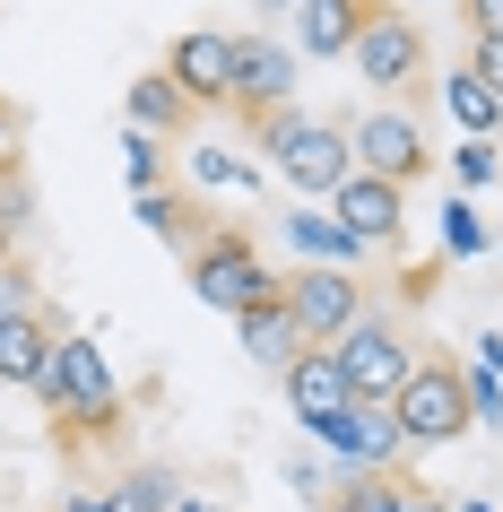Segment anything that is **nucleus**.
Instances as JSON below:
<instances>
[{
	"mask_svg": "<svg viewBox=\"0 0 503 512\" xmlns=\"http://www.w3.org/2000/svg\"><path fill=\"white\" fill-rule=\"evenodd\" d=\"M451 504H460V512H495V504H486V495H451Z\"/></svg>",
	"mask_w": 503,
	"mask_h": 512,
	"instance_id": "obj_40",
	"label": "nucleus"
},
{
	"mask_svg": "<svg viewBox=\"0 0 503 512\" xmlns=\"http://www.w3.org/2000/svg\"><path fill=\"white\" fill-rule=\"evenodd\" d=\"M287 9H295V0H269V18H287Z\"/></svg>",
	"mask_w": 503,
	"mask_h": 512,
	"instance_id": "obj_41",
	"label": "nucleus"
},
{
	"mask_svg": "<svg viewBox=\"0 0 503 512\" xmlns=\"http://www.w3.org/2000/svg\"><path fill=\"white\" fill-rule=\"evenodd\" d=\"M443 287V261H425V270H399V304H434Z\"/></svg>",
	"mask_w": 503,
	"mask_h": 512,
	"instance_id": "obj_32",
	"label": "nucleus"
},
{
	"mask_svg": "<svg viewBox=\"0 0 503 512\" xmlns=\"http://www.w3.org/2000/svg\"><path fill=\"white\" fill-rule=\"evenodd\" d=\"M356 79L373 87V96H391V105H408V96H425V27L399 9V0H373L365 9V27H356Z\"/></svg>",
	"mask_w": 503,
	"mask_h": 512,
	"instance_id": "obj_4",
	"label": "nucleus"
},
{
	"mask_svg": "<svg viewBox=\"0 0 503 512\" xmlns=\"http://www.w3.org/2000/svg\"><path fill=\"white\" fill-rule=\"evenodd\" d=\"M35 400L53 408L61 443H113L122 434V382H113L105 348L87 339V330H70V339H53V356H44V374H35Z\"/></svg>",
	"mask_w": 503,
	"mask_h": 512,
	"instance_id": "obj_1",
	"label": "nucleus"
},
{
	"mask_svg": "<svg viewBox=\"0 0 503 512\" xmlns=\"http://www.w3.org/2000/svg\"><path fill=\"white\" fill-rule=\"evenodd\" d=\"M399 512H460V504H451V495H434V486H408V495H399Z\"/></svg>",
	"mask_w": 503,
	"mask_h": 512,
	"instance_id": "obj_36",
	"label": "nucleus"
},
{
	"mask_svg": "<svg viewBox=\"0 0 503 512\" xmlns=\"http://www.w3.org/2000/svg\"><path fill=\"white\" fill-rule=\"evenodd\" d=\"M191 191H261V165H243V157H226V148H191Z\"/></svg>",
	"mask_w": 503,
	"mask_h": 512,
	"instance_id": "obj_24",
	"label": "nucleus"
},
{
	"mask_svg": "<svg viewBox=\"0 0 503 512\" xmlns=\"http://www.w3.org/2000/svg\"><path fill=\"white\" fill-rule=\"evenodd\" d=\"M469 70L503 96V35H469Z\"/></svg>",
	"mask_w": 503,
	"mask_h": 512,
	"instance_id": "obj_28",
	"label": "nucleus"
},
{
	"mask_svg": "<svg viewBox=\"0 0 503 512\" xmlns=\"http://www.w3.org/2000/svg\"><path fill=\"white\" fill-rule=\"evenodd\" d=\"M53 512H105V495H87V486H70V495H61Z\"/></svg>",
	"mask_w": 503,
	"mask_h": 512,
	"instance_id": "obj_37",
	"label": "nucleus"
},
{
	"mask_svg": "<svg viewBox=\"0 0 503 512\" xmlns=\"http://www.w3.org/2000/svg\"><path fill=\"white\" fill-rule=\"evenodd\" d=\"M183 278H191V296L209 304V313H226V322H235L243 304L278 296V270L261 261V243L243 235V226H209V243L183 252Z\"/></svg>",
	"mask_w": 503,
	"mask_h": 512,
	"instance_id": "obj_5",
	"label": "nucleus"
},
{
	"mask_svg": "<svg viewBox=\"0 0 503 512\" xmlns=\"http://www.w3.org/2000/svg\"><path fill=\"white\" fill-rule=\"evenodd\" d=\"M53 339L61 330L44 322V313H0V382H9V391H35V374H44V356H53Z\"/></svg>",
	"mask_w": 503,
	"mask_h": 512,
	"instance_id": "obj_19",
	"label": "nucleus"
},
{
	"mask_svg": "<svg viewBox=\"0 0 503 512\" xmlns=\"http://www.w3.org/2000/svg\"><path fill=\"white\" fill-rule=\"evenodd\" d=\"M434 96H443V113H451L469 139H495V131H503V96L477 79V70H451V79H434Z\"/></svg>",
	"mask_w": 503,
	"mask_h": 512,
	"instance_id": "obj_20",
	"label": "nucleus"
},
{
	"mask_svg": "<svg viewBox=\"0 0 503 512\" xmlns=\"http://www.w3.org/2000/svg\"><path fill=\"white\" fill-rule=\"evenodd\" d=\"M460 382H469V417H486V426H495V417H503V374H486V365H460Z\"/></svg>",
	"mask_w": 503,
	"mask_h": 512,
	"instance_id": "obj_27",
	"label": "nucleus"
},
{
	"mask_svg": "<svg viewBox=\"0 0 503 512\" xmlns=\"http://www.w3.org/2000/svg\"><path fill=\"white\" fill-rule=\"evenodd\" d=\"M365 9H373V0H295V9H287V44L304 61H347V53H356Z\"/></svg>",
	"mask_w": 503,
	"mask_h": 512,
	"instance_id": "obj_13",
	"label": "nucleus"
},
{
	"mask_svg": "<svg viewBox=\"0 0 503 512\" xmlns=\"http://www.w3.org/2000/svg\"><path fill=\"white\" fill-rule=\"evenodd\" d=\"M347 157L365 165V174H391V183H425L434 174V148H425V113H408V105H382L373 113H356L347 122Z\"/></svg>",
	"mask_w": 503,
	"mask_h": 512,
	"instance_id": "obj_6",
	"label": "nucleus"
},
{
	"mask_svg": "<svg viewBox=\"0 0 503 512\" xmlns=\"http://www.w3.org/2000/svg\"><path fill=\"white\" fill-rule=\"evenodd\" d=\"M469 9V35H503V0H460Z\"/></svg>",
	"mask_w": 503,
	"mask_h": 512,
	"instance_id": "obj_33",
	"label": "nucleus"
},
{
	"mask_svg": "<svg viewBox=\"0 0 503 512\" xmlns=\"http://www.w3.org/2000/svg\"><path fill=\"white\" fill-rule=\"evenodd\" d=\"M451 183H460V191H495L503 183V148L460 131V148H451Z\"/></svg>",
	"mask_w": 503,
	"mask_h": 512,
	"instance_id": "obj_25",
	"label": "nucleus"
},
{
	"mask_svg": "<svg viewBox=\"0 0 503 512\" xmlns=\"http://www.w3.org/2000/svg\"><path fill=\"white\" fill-rule=\"evenodd\" d=\"M131 209H139V226H148V235L157 243H174V252H200V243H209V226L217 217H200V191H174V183H148V191H131Z\"/></svg>",
	"mask_w": 503,
	"mask_h": 512,
	"instance_id": "obj_16",
	"label": "nucleus"
},
{
	"mask_svg": "<svg viewBox=\"0 0 503 512\" xmlns=\"http://www.w3.org/2000/svg\"><path fill=\"white\" fill-rule=\"evenodd\" d=\"M122 113H131V131H157V139H183L191 131V96L174 87V70H139L131 79V96H122Z\"/></svg>",
	"mask_w": 503,
	"mask_h": 512,
	"instance_id": "obj_18",
	"label": "nucleus"
},
{
	"mask_svg": "<svg viewBox=\"0 0 503 512\" xmlns=\"http://www.w3.org/2000/svg\"><path fill=\"white\" fill-rule=\"evenodd\" d=\"M330 348H339V365H347V391H356V400H391L399 382L417 374V339H408V330L399 322H382V313H365V322H347L339 339H330Z\"/></svg>",
	"mask_w": 503,
	"mask_h": 512,
	"instance_id": "obj_8",
	"label": "nucleus"
},
{
	"mask_svg": "<svg viewBox=\"0 0 503 512\" xmlns=\"http://www.w3.org/2000/svg\"><path fill=\"white\" fill-rule=\"evenodd\" d=\"M174 512H235V504H209V495H174Z\"/></svg>",
	"mask_w": 503,
	"mask_h": 512,
	"instance_id": "obj_38",
	"label": "nucleus"
},
{
	"mask_svg": "<svg viewBox=\"0 0 503 512\" xmlns=\"http://www.w3.org/2000/svg\"><path fill=\"white\" fill-rule=\"evenodd\" d=\"M278 382H287V408L304 417V426H321V417H339V408L356 400V391H347V365H339V348H304V356H295V365H287Z\"/></svg>",
	"mask_w": 503,
	"mask_h": 512,
	"instance_id": "obj_14",
	"label": "nucleus"
},
{
	"mask_svg": "<svg viewBox=\"0 0 503 512\" xmlns=\"http://www.w3.org/2000/svg\"><path fill=\"white\" fill-rule=\"evenodd\" d=\"M477 252H495V226H486V217H477V200L460 191V200L443 209V261H477Z\"/></svg>",
	"mask_w": 503,
	"mask_h": 512,
	"instance_id": "obj_23",
	"label": "nucleus"
},
{
	"mask_svg": "<svg viewBox=\"0 0 503 512\" xmlns=\"http://www.w3.org/2000/svg\"><path fill=\"white\" fill-rule=\"evenodd\" d=\"M469 365H486V374H503V330H477V348H469Z\"/></svg>",
	"mask_w": 503,
	"mask_h": 512,
	"instance_id": "obj_35",
	"label": "nucleus"
},
{
	"mask_svg": "<svg viewBox=\"0 0 503 512\" xmlns=\"http://www.w3.org/2000/svg\"><path fill=\"white\" fill-rule=\"evenodd\" d=\"M330 217H339L347 235H365L373 252H399V235H408V183H391V174H365V165H347L339 191H330Z\"/></svg>",
	"mask_w": 503,
	"mask_h": 512,
	"instance_id": "obj_11",
	"label": "nucleus"
},
{
	"mask_svg": "<svg viewBox=\"0 0 503 512\" xmlns=\"http://www.w3.org/2000/svg\"><path fill=\"white\" fill-rule=\"evenodd\" d=\"M0 217L27 235V217H35V191H27V174H0Z\"/></svg>",
	"mask_w": 503,
	"mask_h": 512,
	"instance_id": "obj_29",
	"label": "nucleus"
},
{
	"mask_svg": "<svg viewBox=\"0 0 503 512\" xmlns=\"http://www.w3.org/2000/svg\"><path fill=\"white\" fill-rule=\"evenodd\" d=\"M391 417L408 434V452H451V443H469V382L451 356H417V374L391 391Z\"/></svg>",
	"mask_w": 503,
	"mask_h": 512,
	"instance_id": "obj_3",
	"label": "nucleus"
},
{
	"mask_svg": "<svg viewBox=\"0 0 503 512\" xmlns=\"http://www.w3.org/2000/svg\"><path fill=\"white\" fill-rule=\"evenodd\" d=\"M399 495H408L399 469H339L330 495H321V512H399Z\"/></svg>",
	"mask_w": 503,
	"mask_h": 512,
	"instance_id": "obj_21",
	"label": "nucleus"
},
{
	"mask_svg": "<svg viewBox=\"0 0 503 512\" xmlns=\"http://www.w3.org/2000/svg\"><path fill=\"white\" fill-rule=\"evenodd\" d=\"M174 495H183V486L165 478V469H122V478L105 486V512H174Z\"/></svg>",
	"mask_w": 503,
	"mask_h": 512,
	"instance_id": "obj_22",
	"label": "nucleus"
},
{
	"mask_svg": "<svg viewBox=\"0 0 503 512\" xmlns=\"http://www.w3.org/2000/svg\"><path fill=\"white\" fill-rule=\"evenodd\" d=\"M235 339H243V356H252L261 374H287L295 356H304V330H295L287 296H261V304H243V313H235Z\"/></svg>",
	"mask_w": 503,
	"mask_h": 512,
	"instance_id": "obj_17",
	"label": "nucleus"
},
{
	"mask_svg": "<svg viewBox=\"0 0 503 512\" xmlns=\"http://www.w3.org/2000/svg\"><path fill=\"white\" fill-rule=\"evenodd\" d=\"M287 478H295V486H304V495H330V478H339V469H321V460H295Z\"/></svg>",
	"mask_w": 503,
	"mask_h": 512,
	"instance_id": "obj_34",
	"label": "nucleus"
},
{
	"mask_svg": "<svg viewBox=\"0 0 503 512\" xmlns=\"http://www.w3.org/2000/svg\"><path fill=\"white\" fill-rule=\"evenodd\" d=\"M278 296H287L295 330H304V348H330L347 322H365V278H356V270H330V261L287 270V278H278Z\"/></svg>",
	"mask_w": 503,
	"mask_h": 512,
	"instance_id": "obj_7",
	"label": "nucleus"
},
{
	"mask_svg": "<svg viewBox=\"0 0 503 512\" xmlns=\"http://www.w3.org/2000/svg\"><path fill=\"white\" fill-rule=\"evenodd\" d=\"M9 252H18V226H9V217H0V261H9Z\"/></svg>",
	"mask_w": 503,
	"mask_h": 512,
	"instance_id": "obj_39",
	"label": "nucleus"
},
{
	"mask_svg": "<svg viewBox=\"0 0 503 512\" xmlns=\"http://www.w3.org/2000/svg\"><path fill=\"white\" fill-rule=\"evenodd\" d=\"M252 148L278 165V183H287L295 200H330L339 174L356 165L347 157V122H313V113H295V105L261 113V122H252Z\"/></svg>",
	"mask_w": 503,
	"mask_h": 512,
	"instance_id": "obj_2",
	"label": "nucleus"
},
{
	"mask_svg": "<svg viewBox=\"0 0 503 512\" xmlns=\"http://www.w3.org/2000/svg\"><path fill=\"white\" fill-rule=\"evenodd\" d=\"M313 443L330 452V469H399L408 460V434H399L391 400H347L339 417H321Z\"/></svg>",
	"mask_w": 503,
	"mask_h": 512,
	"instance_id": "obj_9",
	"label": "nucleus"
},
{
	"mask_svg": "<svg viewBox=\"0 0 503 512\" xmlns=\"http://www.w3.org/2000/svg\"><path fill=\"white\" fill-rule=\"evenodd\" d=\"M295 70H304V53H295V44H278L269 27L235 35V87H226V113L261 122V113L295 105Z\"/></svg>",
	"mask_w": 503,
	"mask_h": 512,
	"instance_id": "obj_10",
	"label": "nucleus"
},
{
	"mask_svg": "<svg viewBox=\"0 0 503 512\" xmlns=\"http://www.w3.org/2000/svg\"><path fill=\"white\" fill-rule=\"evenodd\" d=\"M35 304V278L18 270V252H9V261H0V313H27Z\"/></svg>",
	"mask_w": 503,
	"mask_h": 512,
	"instance_id": "obj_30",
	"label": "nucleus"
},
{
	"mask_svg": "<svg viewBox=\"0 0 503 512\" xmlns=\"http://www.w3.org/2000/svg\"><path fill=\"white\" fill-rule=\"evenodd\" d=\"M278 226H287V243L304 252V261H330V270H365V261H373V243L347 235L339 217H330V200H304V209H287Z\"/></svg>",
	"mask_w": 503,
	"mask_h": 512,
	"instance_id": "obj_15",
	"label": "nucleus"
},
{
	"mask_svg": "<svg viewBox=\"0 0 503 512\" xmlns=\"http://www.w3.org/2000/svg\"><path fill=\"white\" fill-rule=\"evenodd\" d=\"M122 183H131V191L165 183V139L157 131H122Z\"/></svg>",
	"mask_w": 503,
	"mask_h": 512,
	"instance_id": "obj_26",
	"label": "nucleus"
},
{
	"mask_svg": "<svg viewBox=\"0 0 503 512\" xmlns=\"http://www.w3.org/2000/svg\"><path fill=\"white\" fill-rule=\"evenodd\" d=\"M165 70L183 87L191 105H226V87H235V35L226 27H191L165 44Z\"/></svg>",
	"mask_w": 503,
	"mask_h": 512,
	"instance_id": "obj_12",
	"label": "nucleus"
},
{
	"mask_svg": "<svg viewBox=\"0 0 503 512\" xmlns=\"http://www.w3.org/2000/svg\"><path fill=\"white\" fill-rule=\"evenodd\" d=\"M18 148H27V113L0 105V174H18Z\"/></svg>",
	"mask_w": 503,
	"mask_h": 512,
	"instance_id": "obj_31",
	"label": "nucleus"
}]
</instances>
